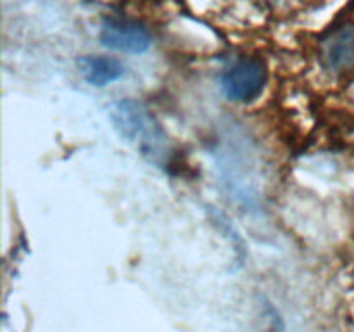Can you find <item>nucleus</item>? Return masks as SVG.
Masks as SVG:
<instances>
[{
    "mask_svg": "<svg viewBox=\"0 0 354 332\" xmlns=\"http://www.w3.org/2000/svg\"><path fill=\"white\" fill-rule=\"evenodd\" d=\"M109 116L121 137L137 145L149 159L159 163L168 147V140L161 124L144 104L135 99L118 100L111 107Z\"/></svg>",
    "mask_w": 354,
    "mask_h": 332,
    "instance_id": "1",
    "label": "nucleus"
},
{
    "mask_svg": "<svg viewBox=\"0 0 354 332\" xmlns=\"http://www.w3.org/2000/svg\"><path fill=\"white\" fill-rule=\"evenodd\" d=\"M266 83V68L254 57L239 59L225 68L220 76V86L225 97L235 102H251L258 99Z\"/></svg>",
    "mask_w": 354,
    "mask_h": 332,
    "instance_id": "2",
    "label": "nucleus"
},
{
    "mask_svg": "<svg viewBox=\"0 0 354 332\" xmlns=\"http://www.w3.org/2000/svg\"><path fill=\"white\" fill-rule=\"evenodd\" d=\"M99 38L104 47L127 54H142L151 47L149 31L130 19H107Z\"/></svg>",
    "mask_w": 354,
    "mask_h": 332,
    "instance_id": "3",
    "label": "nucleus"
},
{
    "mask_svg": "<svg viewBox=\"0 0 354 332\" xmlns=\"http://www.w3.org/2000/svg\"><path fill=\"white\" fill-rule=\"evenodd\" d=\"M322 62L330 71H346L354 66V23L332 30L320 42Z\"/></svg>",
    "mask_w": 354,
    "mask_h": 332,
    "instance_id": "4",
    "label": "nucleus"
},
{
    "mask_svg": "<svg viewBox=\"0 0 354 332\" xmlns=\"http://www.w3.org/2000/svg\"><path fill=\"white\" fill-rule=\"evenodd\" d=\"M76 64L83 80L93 86H106L124 75V66L111 55H83Z\"/></svg>",
    "mask_w": 354,
    "mask_h": 332,
    "instance_id": "5",
    "label": "nucleus"
}]
</instances>
